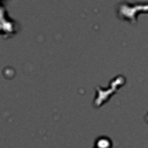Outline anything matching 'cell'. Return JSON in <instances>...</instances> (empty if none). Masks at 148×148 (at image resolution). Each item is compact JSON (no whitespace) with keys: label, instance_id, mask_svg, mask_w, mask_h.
I'll use <instances>...</instances> for the list:
<instances>
[{"label":"cell","instance_id":"obj_1","mask_svg":"<svg viewBox=\"0 0 148 148\" xmlns=\"http://www.w3.org/2000/svg\"><path fill=\"white\" fill-rule=\"evenodd\" d=\"M138 11H148V3H135L131 4L129 2H121L117 8V13L119 17L125 18L128 21L135 23L136 12Z\"/></svg>","mask_w":148,"mask_h":148},{"label":"cell","instance_id":"obj_2","mask_svg":"<svg viewBox=\"0 0 148 148\" xmlns=\"http://www.w3.org/2000/svg\"><path fill=\"white\" fill-rule=\"evenodd\" d=\"M145 119H146V121H147V123H148V113L146 114V117H145Z\"/></svg>","mask_w":148,"mask_h":148}]
</instances>
